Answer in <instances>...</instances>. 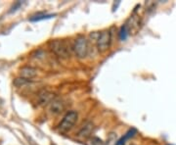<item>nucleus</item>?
<instances>
[{"label": "nucleus", "instance_id": "f257e3e1", "mask_svg": "<svg viewBox=\"0 0 176 145\" xmlns=\"http://www.w3.org/2000/svg\"><path fill=\"white\" fill-rule=\"evenodd\" d=\"M49 47L57 56L62 59H68L69 57V48L65 40L63 39H54L49 42Z\"/></svg>", "mask_w": 176, "mask_h": 145}, {"label": "nucleus", "instance_id": "f03ea898", "mask_svg": "<svg viewBox=\"0 0 176 145\" xmlns=\"http://www.w3.org/2000/svg\"><path fill=\"white\" fill-rule=\"evenodd\" d=\"M78 118V115L77 112L74 111H69L64 116V118L62 119V121L58 125V129L62 132H67L69 129L72 128V126H74V124L77 123Z\"/></svg>", "mask_w": 176, "mask_h": 145}, {"label": "nucleus", "instance_id": "7ed1b4c3", "mask_svg": "<svg viewBox=\"0 0 176 145\" xmlns=\"http://www.w3.org/2000/svg\"><path fill=\"white\" fill-rule=\"evenodd\" d=\"M74 51L75 56L80 59H83L88 55L89 47H88V40L84 36H78L75 39L74 45Z\"/></svg>", "mask_w": 176, "mask_h": 145}, {"label": "nucleus", "instance_id": "20e7f679", "mask_svg": "<svg viewBox=\"0 0 176 145\" xmlns=\"http://www.w3.org/2000/svg\"><path fill=\"white\" fill-rule=\"evenodd\" d=\"M112 38L110 30H103L101 33H99L98 38H97V48L100 52L107 51L111 46Z\"/></svg>", "mask_w": 176, "mask_h": 145}, {"label": "nucleus", "instance_id": "39448f33", "mask_svg": "<svg viewBox=\"0 0 176 145\" xmlns=\"http://www.w3.org/2000/svg\"><path fill=\"white\" fill-rule=\"evenodd\" d=\"M66 108V104L62 99H58L56 98L55 100H53L52 102L49 105V112L52 114V115H59L65 110Z\"/></svg>", "mask_w": 176, "mask_h": 145}, {"label": "nucleus", "instance_id": "423d86ee", "mask_svg": "<svg viewBox=\"0 0 176 145\" xmlns=\"http://www.w3.org/2000/svg\"><path fill=\"white\" fill-rule=\"evenodd\" d=\"M94 129V125L91 122H86L85 124H83V126H81V128L79 129V131L77 132V136L82 139H86V138L90 137L91 133L93 132Z\"/></svg>", "mask_w": 176, "mask_h": 145}, {"label": "nucleus", "instance_id": "0eeeda50", "mask_svg": "<svg viewBox=\"0 0 176 145\" xmlns=\"http://www.w3.org/2000/svg\"><path fill=\"white\" fill-rule=\"evenodd\" d=\"M55 99H56V96L54 93L49 91H43L41 92L38 96V105H40V106L50 105V103Z\"/></svg>", "mask_w": 176, "mask_h": 145}, {"label": "nucleus", "instance_id": "6e6552de", "mask_svg": "<svg viewBox=\"0 0 176 145\" xmlns=\"http://www.w3.org/2000/svg\"><path fill=\"white\" fill-rule=\"evenodd\" d=\"M36 75H37V70L32 67H23L20 70V76L24 79H29V81L30 79L34 78Z\"/></svg>", "mask_w": 176, "mask_h": 145}, {"label": "nucleus", "instance_id": "1a4fd4ad", "mask_svg": "<svg viewBox=\"0 0 176 145\" xmlns=\"http://www.w3.org/2000/svg\"><path fill=\"white\" fill-rule=\"evenodd\" d=\"M136 132H137V131H136L135 128H131V129H129V131H127L125 134H124V136H122L119 140L117 141V142L116 143V145H123L124 143H125V141H126V140H128L129 138H131V137L134 136Z\"/></svg>", "mask_w": 176, "mask_h": 145}, {"label": "nucleus", "instance_id": "9d476101", "mask_svg": "<svg viewBox=\"0 0 176 145\" xmlns=\"http://www.w3.org/2000/svg\"><path fill=\"white\" fill-rule=\"evenodd\" d=\"M56 16V14H38L35 15V16H32L30 18V21L31 22H37V21H41V20H45V19H50V18H54Z\"/></svg>", "mask_w": 176, "mask_h": 145}, {"label": "nucleus", "instance_id": "9b49d317", "mask_svg": "<svg viewBox=\"0 0 176 145\" xmlns=\"http://www.w3.org/2000/svg\"><path fill=\"white\" fill-rule=\"evenodd\" d=\"M29 82H30L29 79H24L22 76H20V78H17L14 79L13 84L16 86V87H24V86H26V84H29Z\"/></svg>", "mask_w": 176, "mask_h": 145}, {"label": "nucleus", "instance_id": "f8f14e48", "mask_svg": "<svg viewBox=\"0 0 176 145\" xmlns=\"http://www.w3.org/2000/svg\"><path fill=\"white\" fill-rule=\"evenodd\" d=\"M127 33H128V30H127V26L126 25H123L121 27V29L119 30V38L121 40H125L127 38Z\"/></svg>", "mask_w": 176, "mask_h": 145}, {"label": "nucleus", "instance_id": "ddd939ff", "mask_svg": "<svg viewBox=\"0 0 176 145\" xmlns=\"http://www.w3.org/2000/svg\"><path fill=\"white\" fill-rule=\"evenodd\" d=\"M91 145H105V142L102 139H100L99 137H92L91 139Z\"/></svg>", "mask_w": 176, "mask_h": 145}, {"label": "nucleus", "instance_id": "4468645a", "mask_svg": "<svg viewBox=\"0 0 176 145\" xmlns=\"http://www.w3.org/2000/svg\"><path fill=\"white\" fill-rule=\"evenodd\" d=\"M22 4H23V2H21V1H18V2H16L15 4L12 6V8H11V10L9 11L10 13H13V12H15V11H17L18 9H19L21 6H22Z\"/></svg>", "mask_w": 176, "mask_h": 145}]
</instances>
